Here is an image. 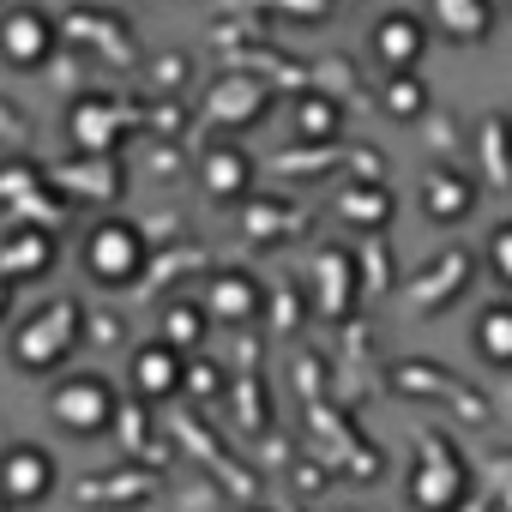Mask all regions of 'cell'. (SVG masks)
<instances>
[{
  "label": "cell",
  "instance_id": "1",
  "mask_svg": "<svg viewBox=\"0 0 512 512\" xmlns=\"http://www.w3.org/2000/svg\"><path fill=\"white\" fill-rule=\"evenodd\" d=\"M79 332H85V308L79 302H43L25 314V326L13 332V362L19 374H49L61 368L73 350H79Z\"/></svg>",
  "mask_w": 512,
  "mask_h": 512
},
{
  "label": "cell",
  "instance_id": "2",
  "mask_svg": "<svg viewBox=\"0 0 512 512\" xmlns=\"http://www.w3.org/2000/svg\"><path fill=\"white\" fill-rule=\"evenodd\" d=\"M115 416H121V392L103 374H91V368L55 380V392H49V422L61 434H73V440H91V434L115 428Z\"/></svg>",
  "mask_w": 512,
  "mask_h": 512
},
{
  "label": "cell",
  "instance_id": "3",
  "mask_svg": "<svg viewBox=\"0 0 512 512\" xmlns=\"http://www.w3.org/2000/svg\"><path fill=\"white\" fill-rule=\"evenodd\" d=\"M145 260H151V247H145V229L133 217L91 223V235H85V272H91V284L121 290V284H133L145 272Z\"/></svg>",
  "mask_w": 512,
  "mask_h": 512
},
{
  "label": "cell",
  "instance_id": "4",
  "mask_svg": "<svg viewBox=\"0 0 512 512\" xmlns=\"http://www.w3.org/2000/svg\"><path fill=\"white\" fill-rule=\"evenodd\" d=\"M55 49H61L55 13H43V7H7V19H0V61L19 67V73H37V67H49Z\"/></svg>",
  "mask_w": 512,
  "mask_h": 512
},
{
  "label": "cell",
  "instance_id": "5",
  "mask_svg": "<svg viewBox=\"0 0 512 512\" xmlns=\"http://www.w3.org/2000/svg\"><path fill=\"white\" fill-rule=\"evenodd\" d=\"M428 43H434V25H428L422 13H404V7L380 13L374 31H368V49H374V61H380L386 73H416L422 55H428Z\"/></svg>",
  "mask_w": 512,
  "mask_h": 512
},
{
  "label": "cell",
  "instance_id": "6",
  "mask_svg": "<svg viewBox=\"0 0 512 512\" xmlns=\"http://www.w3.org/2000/svg\"><path fill=\"white\" fill-rule=\"evenodd\" d=\"M55 482H61V470H55V452H49V446L25 440V446H7V452H0V500L37 506V500L55 494Z\"/></svg>",
  "mask_w": 512,
  "mask_h": 512
},
{
  "label": "cell",
  "instance_id": "7",
  "mask_svg": "<svg viewBox=\"0 0 512 512\" xmlns=\"http://www.w3.org/2000/svg\"><path fill=\"white\" fill-rule=\"evenodd\" d=\"M422 19L434 25V37L476 49L494 37V0H422Z\"/></svg>",
  "mask_w": 512,
  "mask_h": 512
},
{
  "label": "cell",
  "instance_id": "8",
  "mask_svg": "<svg viewBox=\"0 0 512 512\" xmlns=\"http://www.w3.org/2000/svg\"><path fill=\"white\" fill-rule=\"evenodd\" d=\"M458 494H464V464L446 458V446H428V452L416 458V470H410V500H416L422 512H452Z\"/></svg>",
  "mask_w": 512,
  "mask_h": 512
},
{
  "label": "cell",
  "instance_id": "9",
  "mask_svg": "<svg viewBox=\"0 0 512 512\" xmlns=\"http://www.w3.org/2000/svg\"><path fill=\"white\" fill-rule=\"evenodd\" d=\"M67 133H73V145H79L85 157H109V151L121 145V133H127L121 103H109V97H79V103L67 109Z\"/></svg>",
  "mask_w": 512,
  "mask_h": 512
},
{
  "label": "cell",
  "instance_id": "10",
  "mask_svg": "<svg viewBox=\"0 0 512 512\" xmlns=\"http://www.w3.org/2000/svg\"><path fill=\"white\" fill-rule=\"evenodd\" d=\"M422 211L434 223H464L476 211V175H464L458 163H434L422 175Z\"/></svg>",
  "mask_w": 512,
  "mask_h": 512
},
{
  "label": "cell",
  "instance_id": "11",
  "mask_svg": "<svg viewBox=\"0 0 512 512\" xmlns=\"http://www.w3.org/2000/svg\"><path fill=\"white\" fill-rule=\"evenodd\" d=\"M133 392L139 398H151V404H163V398H175L181 386H187V356L175 350V344H145V350H133Z\"/></svg>",
  "mask_w": 512,
  "mask_h": 512
},
{
  "label": "cell",
  "instance_id": "12",
  "mask_svg": "<svg viewBox=\"0 0 512 512\" xmlns=\"http://www.w3.org/2000/svg\"><path fill=\"white\" fill-rule=\"evenodd\" d=\"M266 308V290H260V278H253V272H217L211 278V290H205V314L211 320H229V326H241V320H253V314H260Z\"/></svg>",
  "mask_w": 512,
  "mask_h": 512
},
{
  "label": "cell",
  "instance_id": "13",
  "mask_svg": "<svg viewBox=\"0 0 512 512\" xmlns=\"http://www.w3.org/2000/svg\"><path fill=\"white\" fill-rule=\"evenodd\" d=\"M272 103V91L253 79V73H223L211 85V121L223 127H247V121H260V109Z\"/></svg>",
  "mask_w": 512,
  "mask_h": 512
},
{
  "label": "cell",
  "instance_id": "14",
  "mask_svg": "<svg viewBox=\"0 0 512 512\" xmlns=\"http://www.w3.org/2000/svg\"><path fill=\"white\" fill-rule=\"evenodd\" d=\"M199 187H205L211 199H241V193L253 187V163H247V151H241V145H211L205 163H199Z\"/></svg>",
  "mask_w": 512,
  "mask_h": 512
},
{
  "label": "cell",
  "instance_id": "15",
  "mask_svg": "<svg viewBox=\"0 0 512 512\" xmlns=\"http://www.w3.org/2000/svg\"><path fill=\"white\" fill-rule=\"evenodd\" d=\"M55 266V235L49 229H25V235H13L7 247H0V278H43Z\"/></svg>",
  "mask_w": 512,
  "mask_h": 512
},
{
  "label": "cell",
  "instance_id": "16",
  "mask_svg": "<svg viewBox=\"0 0 512 512\" xmlns=\"http://www.w3.org/2000/svg\"><path fill=\"white\" fill-rule=\"evenodd\" d=\"M476 356L494 368H512V302L506 296L476 314Z\"/></svg>",
  "mask_w": 512,
  "mask_h": 512
},
{
  "label": "cell",
  "instance_id": "17",
  "mask_svg": "<svg viewBox=\"0 0 512 512\" xmlns=\"http://www.w3.org/2000/svg\"><path fill=\"white\" fill-rule=\"evenodd\" d=\"M205 326H211V314H205L199 302H169V308H163V344H175L181 356L205 338Z\"/></svg>",
  "mask_w": 512,
  "mask_h": 512
},
{
  "label": "cell",
  "instance_id": "18",
  "mask_svg": "<svg viewBox=\"0 0 512 512\" xmlns=\"http://www.w3.org/2000/svg\"><path fill=\"white\" fill-rule=\"evenodd\" d=\"M380 103H386V115H392V121H416V115L428 109V85H422L416 73H386Z\"/></svg>",
  "mask_w": 512,
  "mask_h": 512
},
{
  "label": "cell",
  "instance_id": "19",
  "mask_svg": "<svg viewBox=\"0 0 512 512\" xmlns=\"http://www.w3.org/2000/svg\"><path fill=\"white\" fill-rule=\"evenodd\" d=\"M386 205H392V193H386V187L374 181L368 193H350V199H344V217H350V223H362V229H380V223L392 217Z\"/></svg>",
  "mask_w": 512,
  "mask_h": 512
},
{
  "label": "cell",
  "instance_id": "20",
  "mask_svg": "<svg viewBox=\"0 0 512 512\" xmlns=\"http://www.w3.org/2000/svg\"><path fill=\"white\" fill-rule=\"evenodd\" d=\"M488 272L512 290V217H506V223H494V235H488Z\"/></svg>",
  "mask_w": 512,
  "mask_h": 512
},
{
  "label": "cell",
  "instance_id": "21",
  "mask_svg": "<svg viewBox=\"0 0 512 512\" xmlns=\"http://www.w3.org/2000/svg\"><path fill=\"white\" fill-rule=\"evenodd\" d=\"M296 127H302V133H314V139H332V133H338V109H332L326 97H308Z\"/></svg>",
  "mask_w": 512,
  "mask_h": 512
},
{
  "label": "cell",
  "instance_id": "22",
  "mask_svg": "<svg viewBox=\"0 0 512 512\" xmlns=\"http://www.w3.org/2000/svg\"><path fill=\"white\" fill-rule=\"evenodd\" d=\"M7 308H13V278H0V320H7Z\"/></svg>",
  "mask_w": 512,
  "mask_h": 512
},
{
  "label": "cell",
  "instance_id": "23",
  "mask_svg": "<svg viewBox=\"0 0 512 512\" xmlns=\"http://www.w3.org/2000/svg\"><path fill=\"white\" fill-rule=\"evenodd\" d=\"M253 512H260V506H253Z\"/></svg>",
  "mask_w": 512,
  "mask_h": 512
},
{
  "label": "cell",
  "instance_id": "24",
  "mask_svg": "<svg viewBox=\"0 0 512 512\" xmlns=\"http://www.w3.org/2000/svg\"><path fill=\"white\" fill-rule=\"evenodd\" d=\"M506 7H512V0H506Z\"/></svg>",
  "mask_w": 512,
  "mask_h": 512
}]
</instances>
